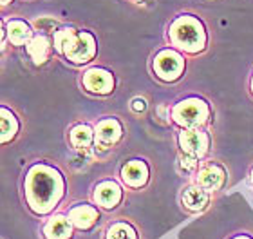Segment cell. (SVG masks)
<instances>
[{"label": "cell", "instance_id": "6da1fadb", "mask_svg": "<svg viewBox=\"0 0 253 239\" xmlns=\"http://www.w3.org/2000/svg\"><path fill=\"white\" fill-rule=\"evenodd\" d=\"M63 191V181L58 170L47 165H37L29 170L26 180V196L33 210L43 214L54 207Z\"/></svg>", "mask_w": 253, "mask_h": 239}, {"label": "cell", "instance_id": "7a4b0ae2", "mask_svg": "<svg viewBox=\"0 0 253 239\" xmlns=\"http://www.w3.org/2000/svg\"><path fill=\"white\" fill-rule=\"evenodd\" d=\"M54 49L74 64H85L94 58L96 40L87 31L76 33L73 27H63L54 33Z\"/></svg>", "mask_w": 253, "mask_h": 239}, {"label": "cell", "instance_id": "3957f363", "mask_svg": "<svg viewBox=\"0 0 253 239\" xmlns=\"http://www.w3.org/2000/svg\"><path fill=\"white\" fill-rule=\"evenodd\" d=\"M170 42L186 53H197L205 48V27L194 16H179L170 26Z\"/></svg>", "mask_w": 253, "mask_h": 239}, {"label": "cell", "instance_id": "277c9868", "mask_svg": "<svg viewBox=\"0 0 253 239\" xmlns=\"http://www.w3.org/2000/svg\"><path fill=\"white\" fill-rule=\"evenodd\" d=\"M172 118L175 123H179L183 127H197L201 123L206 122L208 118V105L201 100H185L177 103L172 111Z\"/></svg>", "mask_w": 253, "mask_h": 239}, {"label": "cell", "instance_id": "5b68a950", "mask_svg": "<svg viewBox=\"0 0 253 239\" xmlns=\"http://www.w3.org/2000/svg\"><path fill=\"white\" fill-rule=\"evenodd\" d=\"M154 69H156L161 80L172 82V80H177L181 76V73L185 69V60L181 58V54H177L175 51L165 49L154 60Z\"/></svg>", "mask_w": 253, "mask_h": 239}, {"label": "cell", "instance_id": "8992f818", "mask_svg": "<svg viewBox=\"0 0 253 239\" xmlns=\"http://www.w3.org/2000/svg\"><path fill=\"white\" fill-rule=\"evenodd\" d=\"M208 134L195 131V129H188L179 134V145L185 154H192L195 158H199L206 152L208 149Z\"/></svg>", "mask_w": 253, "mask_h": 239}, {"label": "cell", "instance_id": "52a82bcc", "mask_svg": "<svg viewBox=\"0 0 253 239\" xmlns=\"http://www.w3.org/2000/svg\"><path fill=\"white\" fill-rule=\"evenodd\" d=\"M84 85L96 95H109L114 89V76L105 69H90L85 73Z\"/></svg>", "mask_w": 253, "mask_h": 239}, {"label": "cell", "instance_id": "ba28073f", "mask_svg": "<svg viewBox=\"0 0 253 239\" xmlns=\"http://www.w3.org/2000/svg\"><path fill=\"white\" fill-rule=\"evenodd\" d=\"M120 138H122V123L118 122V120L109 118V120H103V122L98 123V127H96V140H98L100 145L109 147V145L116 143Z\"/></svg>", "mask_w": 253, "mask_h": 239}, {"label": "cell", "instance_id": "9c48e42d", "mask_svg": "<svg viewBox=\"0 0 253 239\" xmlns=\"http://www.w3.org/2000/svg\"><path fill=\"white\" fill-rule=\"evenodd\" d=\"M94 197L101 207L114 208L118 203L122 201V189L114 181H101L100 185L96 187Z\"/></svg>", "mask_w": 253, "mask_h": 239}, {"label": "cell", "instance_id": "30bf717a", "mask_svg": "<svg viewBox=\"0 0 253 239\" xmlns=\"http://www.w3.org/2000/svg\"><path fill=\"white\" fill-rule=\"evenodd\" d=\"M122 178L128 187H143L148 180V167L139 159L128 161L122 169Z\"/></svg>", "mask_w": 253, "mask_h": 239}, {"label": "cell", "instance_id": "8fae6325", "mask_svg": "<svg viewBox=\"0 0 253 239\" xmlns=\"http://www.w3.org/2000/svg\"><path fill=\"white\" fill-rule=\"evenodd\" d=\"M222 181H224V170L221 167H217V165H208L205 169H201L199 174H197V183L205 191H217V189H221Z\"/></svg>", "mask_w": 253, "mask_h": 239}, {"label": "cell", "instance_id": "7c38bea8", "mask_svg": "<svg viewBox=\"0 0 253 239\" xmlns=\"http://www.w3.org/2000/svg\"><path fill=\"white\" fill-rule=\"evenodd\" d=\"M69 219L78 229H89V227H92L96 223V219H98V210L89 207V205H80V207H74L69 212Z\"/></svg>", "mask_w": 253, "mask_h": 239}, {"label": "cell", "instance_id": "4fadbf2b", "mask_svg": "<svg viewBox=\"0 0 253 239\" xmlns=\"http://www.w3.org/2000/svg\"><path fill=\"white\" fill-rule=\"evenodd\" d=\"M27 53L37 65L45 64L51 54V44L45 37H35L27 46Z\"/></svg>", "mask_w": 253, "mask_h": 239}, {"label": "cell", "instance_id": "5bb4252c", "mask_svg": "<svg viewBox=\"0 0 253 239\" xmlns=\"http://www.w3.org/2000/svg\"><path fill=\"white\" fill-rule=\"evenodd\" d=\"M208 191L203 187H190L183 194V205L188 210H203L208 205Z\"/></svg>", "mask_w": 253, "mask_h": 239}, {"label": "cell", "instance_id": "9a60e30c", "mask_svg": "<svg viewBox=\"0 0 253 239\" xmlns=\"http://www.w3.org/2000/svg\"><path fill=\"white\" fill-rule=\"evenodd\" d=\"M5 35H7V38H9V42L13 46H24L31 38V29H29L26 22L11 20L5 26Z\"/></svg>", "mask_w": 253, "mask_h": 239}, {"label": "cell", "instance_id": "2e32d148", "mask_svg": "<svg viewBox=\"0 0 253 239\" xmlns=\"http://www.w3.org/2000/svg\"><path fill=\"white\" fill-rule=\"evenodd\" d=\"M45 236L47 239H67L71 236V219L56 216L45 225Z\"/></svg>", "mask_w": 253, "mask_h": 239}, {"label": "cell", "instance_id": "e0dca14e", "mask_svg": "<svg viewBox=\"0 0 253 239\" xmlns=\"http://www.w3.org/2000/svg\"><path fill=\"white\" fill-rule=\"evenodd\" d=\"M71 143L76 147V149H87L92 143V131H90L89 125H76V127L71 131Z\"/></svg>", "mask_w": 253, "mask_h": 239}, {"label": "cell", "instance_id": "ac0fdd59", "mask_svg": "<svg viewBox=\"0 0 253 239\" xmlns=\"http://www.w3.org/2000/svg\"><path fill=\"white\" fill-rule=\"evenodd\" d=\"M18 133V122H16L15 114L7 109H2V143H7L9 140L15 138Z\"/></svg>", "mask_w": 253, "mask_h": 239}, {"label": "cell", "instance_id": "d6986e66", "mask_svg": "<svg viewBox=\"0 0 253 239\" xmlns=\"http://www.w3.org/2000/svg\"><path fill=\"white\" fill-rule=\"evenodd\" d=\"M107 239H137L136 232L130 225L126 223H116L112 225L109 232H107Z\"/></svg>", "mask_w": 253, "mask_h": 239}, {"label": "cell", "instance_id": "ffe728a7", "mask_svg": "<svg viewBox=\"0 0 253 239\" xmlns=\"http://www.w3.org/2000/svg\"><path fill=\"white\" fill-rule=\"evenodd\" d=\"M197 169V158L192 154H183L179 156V170L185 172V174H190Z\"/></svg>", "mask_w": 253, "mask_h": 239}, {"label": "cell", "instance_id": "44dd1931", "mask_svg": "<svg viewBox=\"0 0 253 239\" xmlns=\"http://www.w3.org/2000/svg\"><path fill=\"white\" fill-rule=\"evenodd\" d=\"M56 20H53V18H47V16H43V18H38L37 22H35V27H37L38 31H45V33H51L56 29ZM56 33V31H54Z\"/></svg>", "mask_w": 253, "mask_h": 239}, {"label": "cell", "instance_id": "7402d4cb", "mask_svg": "<svg viewBox=\"0 0 253 239\" xmlns=\"http://www.w3.org/2000/svg\"><path fill=\"white\" fill-rule=\"evenodd\" d=\"M130 107H132V111L134 112H141V111L147 109V101H145V98H134L132 103H130Z\"/></svg>", "mask_w": 253, "mask_h": 239}, {"label": "cell", "instance_id": "603a6c76", "mask_svg": "<svg viewBox=\"0 0 253 239\" xmlns=\"http://www.w3.org/2000/svg\"><path fill=\"white\" fill-rule=\"evenodd\" d=\"M9 2H11V0H2V4H4V5H5V4H9Z\"/></svg>", "mask_w": 253, "mask_h": 239}, {"label": "cell", "instance_id": "cb8c5ba5", "mask_svg": "<svg viewBox=\"0 0 253 239\" xmlns=\"http://www.w3.org/2000/svg\"><path fill=\"white\" fill-rule=\"evenodd\" d=\"M235 239H250V238H235Z\"/></svg>", "mask_w": 253, "mask_h": 239}, {"label": "cell", "instance_id": "d4e9b609", "mask_svg": "<svg viewBox=\"0 0 253 239\" xmlns=\"http://www.w3.org/2000/svg\"><path fill=\"white\" fill-rule=\"evenodd\" d=\"M136 2H139V4H141V2H143V0H136Z\"/></svg>", "mask_w": 253, "mask_h": 239}, {"label": "cell", "instance_id": "484cf974", "mask_svg": "<svg viewBox=\"0 0 253 239\" xmlns=\"http://www.w3.org/2000/svg\"><path fill=\"white\" fill-rule=\"evenodd\" d=\"M252 181H253V170H252Z\"/></svg>", "mask_w": 253, "mask_h": 239}, {"label": "cell", "instance_id": "4316f807", "mask_svg": "<svg viewBox=\"0 0 253 239\" xmlns=\"http://www.w3.org/2000/svg\"><path fill=\"white\" fill-rule=\"evenodd\" d=\"M252 89H253V80H252Z\"/></svg>", "mask_w": 253, "mask_h": 239}]
</instances>
